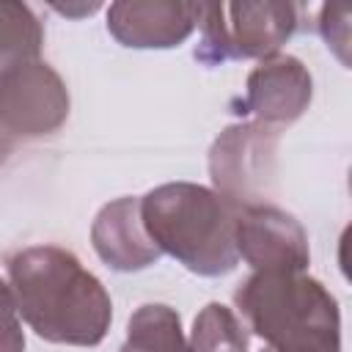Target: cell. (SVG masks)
<instances>
[{
	"label": "cell",
	"mask_w": 352,
	"mask_h": 352,
	"mask_svg": "<svg viewBox=\"0 0 352 352\" xmlns=\"http://www.w3.org/2000/svg\"><path fill=\"white\" fill-rule=\"evenodd\" d=\"M16 311L52 344L96 346L113 319L102 280L58 245H33L6 258Z\"/></svg>",
	"instance_id": "cell-1"
},
{
	"label": "cell",
	"mask_w": 352,
	"mask_h": 352,
	"mask_svg": "<svg viewBox=\"0 0 352 352\" xmlns=\"http://www.w3.org/2000/svg\"><path fill=\"white\" fill-rule=\"evenodd\" d=\"M239 206L214 190L173 182L140 198V220L160 253L173 256L195 275H226L236 267L234 223Z\"/></svg>",
	"instance_id": "cell-2"
},
{
	"label": "cell",
	"mask_w": 352,
	"mask_h": 352,
	"mask_svg": "<svg viewBox=\"0 0 352 352\" xmlns=\"http://www.w3.org/2000/svg\"><path fill=\"white\" fill-rule=\"evenodd\" d=\"M261 352H341L336 297L305 272H256L234 294Z\"/></svg>",
	"instance_id": "cell-3"
},
{
	"label": "cell",
	"mask_w": 352,
	"mask_h": 352,
	"mask_svg": "<svg viewBox=\"0 0 352 352\" xmlns=\"http://www.w3.org/2000/svg\"><path fill=\"white\" fill-rule=\"evenodd\" d=\"M201 44L195 58L206 66L245 58H270L297 28L292 3H201Z\"/></svg>",
	"instance_id": "cell-4"
},
{
	"label": "cell",
	"mask_w": 352,
	"mask_h": 352,
	"mask_svg": "<svg viewBox=\"0 0 352 352\" xmlns=\"http://www.w3.org/2000/svg\"><path fill=\"white\" fill-rule=\"evenodd\" d=\"M280 129L256 124H234L217 135L209 151V176L228 204L258 206L275 184V154Z\"/></svg>",
	"instance_id": "cell-5"
},
{
	"label": "cell",
	"mask_w": 352,
	"mask_h": 352,
	"mask_svg": "<svg viewBox=\"0 0 352 352\" xmlns=\"http://www.w3.org/2000/svg\"><path fill=\"white\" fill-rule=\"evenodd\" d=\"M66 116V82L41 58L16 63L0 74V124L11 135H50Z\"/></svg>",
	"instance_id": "cell-6"
},
{
	"label": "cell",
	"mask_w": 352,
	"mask_h": 352,
	"mask_svg": "<svg viewBox=\"0 0 352 352\" xmlns=\"http://www.w3.org/2000/svg\"><path fill=\"white\" fill-rule=\"evenodd\" d=\"M236 256L256 272H305L311 250L305 228L278 206H242L234 223Z\"/></svg>",
	"instance_id": "cell-7"
},
{
	"label": "cell",
	"mask_w": 352,
	"mask_h": 352,
	"mask_svg": "<svg viewBox=\"0 0 352 352\" xmlns=\"http://www.w3.org/2000/svg\"><path fill=\"white\" fill-rule=\"evenodd\" d=\"M201 16V3L176 0H124L107 8V30L116 41L135 50H165L182 44Z\"/></svg>",
	"instance_id": "cell-8"
},
{
	"label": "cell",
	"mask_w": 352,
	"mask_h": 352,
	"mask_svg": "<svg viewBox=\"0 0 352 352\" xmlns=\"http://www.w3.org/2000/svg\"><path fill=\"white\" fill-rule=\"evenodd\" d=\"M311 102V74L292 55L264 58L248 77L245 104L267 126L297 121Z\"/></svg>",
	"instance_id": "cell-9"
},
{
	"label": "cell",
	"mask_w": 352,
	"mask_h": 352,
	"mask_svg": "<svg viewBox=\"0 0 352 352\" xmlns=\"http://www.w3.org/2000/svg\"><path fill=\"white\" fill-rule=\"evenodd\" d=\"M91 242L99 258L118 272L143 270L162 256L143 228L140 198H129V195L110 201L107 206L99 209L91 228Z\"/></svg>",
	"instance_id": "cell-10"
},
{
	"label": "cell",
	"mask_w": 352,
	"mask_h": 352,
	"mask_svg": "<svg viewBox=\"0 0 352 352\" xmlns=\"http://www.w3.org/2000/svg\"><path fill=\"white\" fill-rule=\"evenodd\" d=\"M121 352H190L179 314L160 302L140 305L129 316Z\"/></svg>",
	"instance_id": "cell-11"
},
{
	"label": "cell",
	"mask_w": 352,
	"mask_h": 352,
	"mask_svg": "<svg viewBox=\"0 0 352 352\" xmlns=\"http://www.w3.org/2000/svg\"><path fill=\"white\" fill-rule=\"evenodd\" d=\"M44 30L38 16L16 0H0V74L41 55Z\"/></svg>",
	"instance_id": "cell-12"
},
{
	"label": "cell",
	"mask_w": 352,
	"mask_h": 352,
	"mask_svg": "<svg viewBox=\"0 0 352 352\" xmlns=\"http://www.w3.org/2000/svg\"><path fill=\"white\" fill-rule=\"evenodd\" d=\"M190 352H248V333L231 308L209 302L192 322Z\"/></svg>",
	"instance_id": "cell-13"
},
{
	"label": "cell",
	"mask_w": 352,
	"mask_h": 352,
	"mask_svg": "<svg viewBox=\"0 0 352 352\" xmlns=\"http://www.w3.org/2000/svg\"><path fill=\"white\" fill-rule=\"evenodd\" d=\"M0 352H25V333L11 286L0 278Z\"/></svg>",
	"instance_id": "cell-14"
},
{
	"label": "cell",
	"mask_w": 352,
	"mask_h": 352,
	"mask_svg": "<svg viewBox=\"0 0 352 352\" xmlns=\"http://www.w3.org/2000/svg\"><path fill=\"white\" fill-rule=\"evenodd\" d=\"M349 6H322L319 14V30L327 41V47H333L341 58V63H346V44H349Z\"/></svg>",
	"instance_id": "cell-15"
},
{
	"label": "cell",
	"mask_w": 352,
	"mask_h": 352,
	"mask_svg": "<svg viewBox=\"0 0 352 352\" xmlns=\"http://www.w3.org/2000/svg\"><path fill=\"white\" fill-rule=\"evenodd\" d=\"M11 148H14V135L0 124V162L11 154Z\"/></svg>",
	"instance_id": "cell-16"
}]
</instances>
